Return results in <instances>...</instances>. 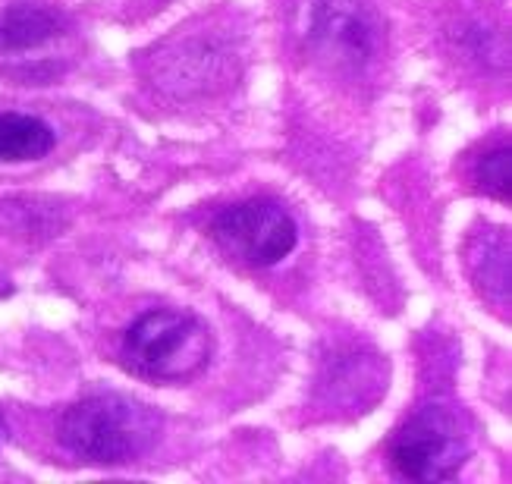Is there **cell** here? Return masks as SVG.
<instances>
[{
	"label": "cell",
	"instance_id": "1",
	"mask_svg": "<svg viewBox=\"0 0 512 484\" xmlns=\"http://www.w3.org/2000/svg\"><path fill=\"white\" fill-rule=\"evenodd\" d=\"M60 444L98 466H123L154 450L161 440V415L129 396H88L60 415Z\"/></svg>",
	"mask_w": 512,
	"mask_h": 484
},
{
	"label": "cell",
	"instance_id": "2",
	"mask_svg": "<svg viewBox=\"0 0 512 484\" xmlns=\"http://www.w3.org/2000/svg\"><path fill=\"white\" fill-rule=\"evenodd\" d=\"M211 330L192 312L154 308L129 324L120 356L129 371L151 381H189L211 362Z\"/></svg>",
	"mask_w": 512,
	"mask_h": 484
},
{
	"label": "cell",
	"instance_id": "3",
	"mask_svg": "<svg viewBox=\"0 0 512 484\" xmlns=\"http://www.w3.org/2000/svg\"><path fill=\"white\" fill-rule=\"evenodd\" d=\"M390 459L393 469L409 481H447L469 459V437L450 409L421 406L396 431Z\"/></svg>",
	"mask_w": 512,
	"mask_h": 484
},
{
	"label": "cell",
	"instance_id": "4",
	"mask_svg": "<svg viewBox=\"0 0 512 484\" xmlns=\"http://www.w3.org/2000/svg\"><path fill=\"white\" fill-rule=\"evenodd\" d=\"M214 239L236 261L271 268L296 249L299 227L289 211L271 198H249L217 214Z\"/></svg>",
	"mask_w": 512,
	"mask_h": 484
},
{
	"label": "cell",
	"instance_id": "5",
	"mask_svg": "<svg viewBox=\"0 0 512 484\" xmlns=\"http://www.w3.org/2000/svg\"><path fill=\"white\" fill-rule=\"evenodd\" d=\"M305 38L308 48L337 70H362L377 51V26L359 0H311Z\"/></svg>",
	"mask_w": 512,
	"mask_h": 484
},
{
	"label": "cell",
	"instance_id": "6",
	"mask_svg": "<svg viewBox=\"0 0 512 484\" xmlns=\"http://www.w3.org/2000/svg\"><path fill=\"white\" fill-rule=\"evenodd\" d=\"M63 32V16L38 4H13L0 13V51H29Z\"/></svg>",
	"mask_w": 512,
	"mask_h": 484
},
{
	"label": "cell",
	"instance_id": "7",
	"mask_svg": "<svg viewBox=\"0 0 512 484\" xmlns=\"http://www.w3.org/2000/svg\"><path fill=\"white\" fill-rule=\"evenodd\" d=\"M54 129L32 114H0V164L38 161L54 148Z\"/></svg>",
	"mask_w": 512,
	"mask_h": 484
},
{
	"label": "cell",
	"instance_id": "8",
	"mask_svg": "<svg viewBox=\"0 0 512 484\" xmlns=\"http://www.w3.org/2000/svg\"><path fill=\"white\" fill-rule=\"evenodd\" d=\"M469 264H472V277L484 290V296L497 305H506L509 302V246L500 236V230L475 239Z\"/></svg>",
	"mask_w": 512,
	"mask_h": 484
},
{
	"label": "cell",
	"instance_id": "9",
	"mask_svg": "<svg viewBox=\"0 0 512 484\" xmlns=\"http://www.w3.org/2000/svg\"><path fill=\"white\" fill-rule=\"evenodd\" d=\"M475 183L481 192L509 202V183H512V167H509V148H494L481 154V161L475 164Z\"/></svg>",
	"mask_w": 512,
	"mask_h": 484
},
{
	"label": "cell",
	"instance_id": "10",
	"mask_svg": "<svg viewBox=\"0 0 512 484\" xmlns=\"http://www.w3.org/2000/svg\"><path fill=\"white\" fill-rule=\"evenodd\" d=\"M7 440V425H4V418H0V444Z\"/></svg>",
	"mask_w": 512,
	"mask_h": 484
}]
</instances>
